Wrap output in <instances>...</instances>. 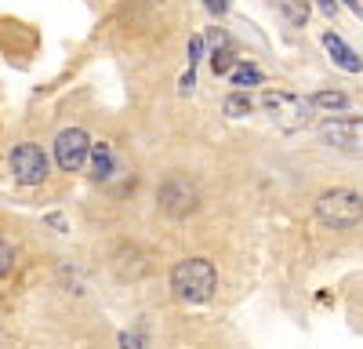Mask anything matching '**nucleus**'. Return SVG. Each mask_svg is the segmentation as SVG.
I'll use <instances>...</instances> for the list:
<instances>
[{"label": "nucleus", "mask_w": 363, "mask_h": 349, "mask_svg": "<svg viewBox=\"0 0 363 349\" xmlns=\"http://www.w3.org/2000/svg\"><path fill=\"white\" fill-rule=\"evenodd\" d=\"M203 8H207L211 15H225V11H229V0H203Z\"/></svg>", "instance_id": "18"}, {"label": "nucleus", "mask_w": 363, "mask_h": 349, "mask_svg": "<svg viewBox=\"0 0 363 349\" xmlns=\"http://www.w3.org/2000/svg\"><path fill=\"white\" fill-rule=\"evenodd\" d=\"M251 113H255L251 95L236 92V95H229V99H225V116H251Z\"/></svg>", "instance_id": "14"}, {"label": "nucleus", "mask_w": 363, "mask_h": 349, "mask_svg": "<svg viewBox=\"0 0 363 349\" xmlns=\"http://www.w3.org/2000/svg\"><path fill=\"white\" fill-rule=\"evenodd\" d=\"M342 4H349V8H352V11L363 18V4H359V0H342Z\"/></svg>", "instance_id": "21"}, {"label": "nucleus", "mask_w": 363, "mask_h": 349, "mask_svg": "<svg viewBox=\"0 0 363 349\" xmlns=\"http://www.w3.org/2000/svg\"><path fill=\"white\" fill-rule=\"evenodd\" d=\"M320 138L338 145V150H363V116H342V121H327L320 128Z\"/></svg>", "instance_id": "7"}, {"label": "nucleus", "mask_w": 363, "mask_h": 349, "mask_svg": "<svg viewBox=\"0 0 363 349\" xmlns=\"http://www.w3.org/2000/svg\"><path fill=\"white\" fill-rule=\"evenodd\" d=\"M87 164H91V179H95V182H113V174L120 171V160H116L109 142H95V145H91Z\"/></svg>", "instance_id": "9"}, {"label": "nucleus", "mask_w": 363, "mask_h": 349, "mask_svg": "<svg viewBox=\"0 0 363 349\" xmlns=\"http://www.w3.org/2000/svg\"><path fill=\"white\" fill-rule=\"evenodd\" d=\"M200 51H203V40H200V37H193V40H189V70H196Z\"/></svg>", "instance_id": "16"}, {"label": "nucleus", "mask_w": 363, "mask_h": 349, "mask_svg": "<svg viewBox=\"0 0 363 349\" xmlns=\"http://www.w3.org/2000/svg\"><path fill=\"white\" fill-rule=\"evenodd\" d=\"M8 164H11V174L22 186H40L48 179V153L37 142H18L8 157Z\"/></svg>", "instance_id": "5"}, {"label": "nucleus", "mask_w": 363, "mask_h": 349, "mask_svg": "<svg viewBox=\"0 0 363 349\" xmlns=\"http://www.w3.org/2000/svg\"><path fill=\"white\" fill-rule=\"evenodd\" d=\"M157 204L167 218H189L200 208V189H196L193 179H186V174H171V179H164L160 189H157Z\"/></svg>", "instance_id": "3"}, {"label": "nucleus", "mask_w": 363, "mask_h": 349, "mask_svg": "<svg viewBox=\"0 0 363 349\" xmlns=\"http://www.w3.org/2000/svg\"><path fill=\"white\" fill-rule=\"evenodd\" d=\"M229 77H233V84H236V87H255V84H262V70H258V66H251V62H236Z\"/></svg>", "instance_id": "12"}, {"label": "nucleus", "mask_w": 363, "mask_h": 349, "mask_svg": "<svg viewBox=\"0 0 363 349\" xmlns=\"http://www.w3.org/2000/svg\"><path fill=\"white\" fill-rule=\"evenodd\" d=\"M233 66H236V51H233V44H222V48L211 51V70H215L218 77H229Z\"/></svg>", "instance_id": "11"}, {"label": "nucleus", "mask_w": 363, "mask_h": 349, "mask_svg": "<svg viewBox=\"0 0 363 349\" xmlns=\"http://www.w3.org/2000/svg\"><path fill=\"white\" fill-rule=\"evenodd\" d=\"M309 106H316V109H349V95L345 92H316L309 99Z\"/></svg>", "instance_id": "13"}, {"label": "nucleus", "mask_w": 363, "mask_h": 349, "mask_svg": "<svg viewBox=\"0 0 363 349\" xmlns=\"http://www.w3.org/2000/svg\"><path fill=\"white\" fill-rule=\"evenodd\" d=\"M320 44H323V51L330 55V62H335L338 70H345V73H359V70H363V58H359L338 33H323Z\"/></svg>", "instance_id": "8"}, {"label": "nucleus", "mask_w": 363, "mask_h": 349, "mask_svg": "<svg viewBox=\"0 0 363 349\" xmlns=\"http://www.w3.org/2000/svg\"><path fill=\"white\" fill-rule=\"evenodd\" d=\"M251 102H255V113H265V116H272L277 124H287V128H294V124H306L309 121V102H301L298 95H287V92H265V95H251Z\"/></svg>", "instance_id": "4"}, {"label": "nucleus", "mask_w": 363, "mask_h": 349, "mask_svg": "<svg viewBox=\"0 0 363 349\" xmlns=\"http://www.w3.org/2000/svg\"><path fill=\"white\" fill-rule=\"evenodd\" d=\"M11 266H15V251H11V244L4 237H0V277H8Z\"/></svg>", "instance_id": "15"}, {"label": "nucleus", "mask_w": 363, "mask_h": 349, "mask_svg": "<svg viewBox=\"0 0 363 349\" xmlns=\"http://www.w3.org/2000/svg\"><path fill=\"white\" fill-rule=\"evenodd\" d=\"M87 153H91V138L80 128L58 131V138H55V164L62 171H80L87 164Z\"/></svg>", "instance_id": "6"}, {"label": "nucleus", "mask_w": 363, "mask_h": 349, "mask_svg": "<svg viewBox=\"0 0 363 349\" xmlns=\"http://www.w3.org/2000/svg\"><path fill=\"white\" fill-rule=\"evenodd\" d=\"M277 8L284 11V18L287 22H294V26H306L309 22V0H277Z\"/></svg>", "instance_id": "10"}, {"label": "nucleus", "mask_w": 363, "mask_h": 349, "mask_svg": "<svg viewBox=\"0 0 363 349\" xmlns=\"http://www.w3.org/2000/svg\"><path fill=\"white\" fill-rule=\"evenodd\" d=\"M120 349H142V338L135 331H124L120 335Z\"/></svg>", "instance_id": "17"}, {"label": "nucleus", "mask_w": 363, "mask_h": 349, "mask_svg": "<svg viewBox=\"0 0 363 349\" xmlns=\"http://www.w3.org/2000/svg\"><path fill=\"white\" fill-rule=\"evenodd\" d=\"M218 287V270L207 258H186L171 270V295L178 302H211Z\"/></svg>", "instance_id": "1"}, {"label": "nucleus", "mask_w": 363, "mask_h": 349, "mask_svg": "<svg viewBox=\"0 0 363 349\" xmlns=\"http://www.w3.org/2000/svg\"><path fill=\"white\" fill-rule=\"evenodd\" d=\"M203 37H207L211 51H215V48H222V44H229V40H225V33H222V29H211V33H203Z\"/></svg>", "instance_id": "19"}, {"label": "nucleus", "mask_w": 363, "mask_h": 349, "mask_svg": "<svg viewBox=\"0 0 363 349\" xmlns=\"http://www.w3.org/2000/svg\"><path fill=\"white\" fill-rule=\"evenodd\" d=\"M316 4H320L323 15H338V4H335V0H316Z\"/></svg>", "instance_id": "20"}, {"label": "nucleus", "mask_w": 363, "mask_h": 349, "mask_svg": "<svg viewBox=\"0 0 363 349\" xmlns=\"http://www.w3.org/2000/svg\"><path fill=\"white\" fill-rule=\"evenodd\" d=\"M313 211H316V218H320L323 226H330V229H352V226L363 222V196H359L356 189L338 186V189L320 193Z\"/></svg>", "instance_id": "2"}]
</instances>
